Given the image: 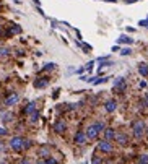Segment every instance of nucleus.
<instances>
[{
	"label": "nucleus",
	"mask_w": 148,
	"mask_h": 164,
	"mask_svg": "<svg viewBox=\"0 0 148 164\" xmlns=\"http://www.w3.org/2000/svg\"><path fill=\"white\" fill-rule=\"evenodd\" d=\"M138 162H140V164H148V154H140Z\"/></svg>",
	"instance_id": "obj_16"
},
{
	"label": "nucleus",
	"mask_w": 148,
	"mask_h": 164,
	"mask_svg": "<svg viewBox=\"0 0 148 164\" xmlns=\"http://www.w3.org/2000/svg\"><path fill=\"white\" fill-rule=\"evenodd\" d=\"M103 130H104V124H103V122H95V124L88 125V128H86V132H85V135H86V138H88V140H95Z\"/></svg>",
	"instance_id": "obj_1"
},
{
	"label": "nucleus",
	"mask_w": 148,
	"mask_h": 164,
	"mask_svg": "<svg viewBox=\"0 0 148 164\" xmlns=\"http://www.w3.org/2000/svg\"><path fill=\"white\" fill-rule=\"evenodd\" d=\"M34 111H36V104H34V102H30V106H28V107H26V114H33Z\"/></svg>",
	"instance_id": "obj_15"
},
{
	"label": "nucleus",
	"mask_w": 148,
	"mask_h": 164,
	"mask_svg": "<svg viewBox=\"0 0 148 164\" xmlns=\"http://www.w3.org/2000/svg\"><path fill=\"white\" fill-rule=\"evenodd\" d=\"M143 102H145V106H146V107H148V93H146V94L143 96Z\"/></svg>",
	"instance_id": "obj_29"
},
{
	"label": "nucleus",
	"mask_w": 148,
	"mask_h": 164,
	"mask_svg": "<svg viewBox=\"0 0 148 164\" xmlns=\"http://www.w3.org/2000/svg\"><path fill=\"white\" fill-rule=\"evenodd\" d=\"M98 149L103 153H111L112 151V145H111V141L108 140H101L99 143H98Z\"/></svg>",
	"instance_id": "obj_4"
},
{
	"label": "nucleus",
	"mask_w": 148,
	"mask_h": 164,
	"mask_svg": "<svg viewBox=\"0 0 148 164\" xmlns=\"http://www.w3.org/2000/svg\"><path fill=\"white\" fill-rule=\"evenodd\" d=\"M116 138V132H114V128H104V140H114Z\"/></svg>",
	"instance_id": "obj_8"
},
{
	"label": "nucleus",
	"mask_w": 148,
	"mask_h": 164,
	"mask_svg": "<svg viewBox=\"0 0 148 164\" xmlns=\"http://www.w3.org/2000/svg\"><path fill=\"white\" fill-rule=\"evenodd\" d=\"M23 146H25V138L23 137H13L10 140V148L13 151H21Z\"/></svg>",
	"instance_id": "obj_3"
},
{
	"label": "nucleus",
	"mask_w": 148,
	"mask_h": 164,
	"mask_svg": "<svg viewBox=\"0 0 148 164\" xmlns=\"http://www.w3.org/2000/svg\"><path fill=\"white\" fill-rule=\"evenodd\" d=\"M138 73L142 76H148V65L146 63H138Z\"/></svg>",
	"instance_id": "obj_13"
},
{
	"label": "nucleus",
	"mask_w": 148,
	"mask_h": 164,
	"mask_svg": "<svg viewBox=\"0 0 148 164\" xmlns=\"http://www.w3.org/2000/svg\"><path fill=\"white\" fill-rule=\"evenodd\" d=\"M2 120H3V122H8V120H12V114H10V112L2 114Z\"/></svg>",
	"instance_id": "obj_18"
},
{
	"label": "nucleus",
	"mask_w": 148,
	"mask_h": 164,
	"mask_svg": "<svg viewBox=\"0 0 148 164\" xmlns=\"http://www.w3.org/2000/svg\"><path fill=\"white\" fill-rule=\"evenodd\" d=\"M0 135H7V128H3V127H0Z\"/></svg>",
	"instance_id": "obj_30"
},
{
	"label": "nucleus",
	"mask_w": 148,
	"mask_h": 164,
	"mask_svg": "<svg viewBox=\"0 0 148 164\" xmlns=\"http://www.w3.org/2000/svg\"><path fill=\"white\" fill-rule=\"evenodd\" d=\"M36 164H46V159H39V161H36Z\"/></svg>",
	"instance_id": "obj_31"
},
{
	"label": "nucleus",
	"mask_w": 148,
	"mask_h": 164,
	"mask_svg": "<svg viewBox=\"0 0 148 164\" xmlns=\"http://www.w3.org/2000/svg\"><path fill=\"white\" fill-rule=\"evenodd\" d=\"M54 130L57 132V133H63V132L67 130V124H65V122H62V120H59V122H55Z\"/></svg>",
	"instance_id": "obj_9"
},
{
	"label": "nucleus",
	"mask_w": 148,
	"mask_h": 164,
	"mask_svg": "<svg viewBox=\"0 0 148 164\" xmlns=\"http://www.w3.org/2000/svg\"><path fill=\"white\" fill-rule=\"evenodd\" d=\"M86 135H85V132H76L75 133V138H73V141H75V143L76 145H85V143H86Z\"/></svg>",
	"instance_id": "obj_6"
},
{
	"label": "nucleus",
	"mask_w": 148,
	"mask_h": 164,
	"mask_svg": "<svg viewBox=\"0 0 148 164\" xmlns=\"http://www.w3.org/2000/svg\"><path fill=\"white\" fill-rule=\"evenodd\" d=\"M2 149H3V145H2V143H0V151H2Z\"/></svg>",
	"instance_id": "obj_32"
},
{
	"label": "nucleus",
	"mask_w": 148,
	"mask_h": 164,
	"mask_svg": "<svg viewBox=\"0 0 148 164\" xmlns=\"http://www.w3.org/2000/svg\"><path fill=\"white\" fill-rule=\"evenodd\" d=\"M3 55H8V49H0V57Z\"/></svg>",
	"instance_id": "obj_24"
},
{
	"label": "nucleus",
	"mask_w": 148,
	"mask_h": 164,
	"mask_svg": "<svg viewBox=\"0 0 148 164\" xmlns=\"http://www.w3.org/2000/svg\"><path fill=\"white\" fill-rule=\"evenodd\" d=\"M46 164H57V159L52 158V156H49V158L46 159Z\"/></svg>",
	"instance_id": "obj_22"
},
{
	"label": "nucleus",
	"mask_w": 148,
	"mask_h": 164,
	"mask_svg": "<svg viewBox=\"0 0 148 164\" xmlns=\"http://www.w3.org/2000/svg\"><path fill=\"white\" fill-rule=\"evenodd\" d=\"M54 68H55V63H47L44 67V70H54Z\"/></svg>",
	"instance_id": "obj_23"
},
{
	"label": "nucleus",
	"mask_w": 148,
	"mask_h": 164,
	"mask_svg": "<svg viewBox=\"0 0 148 164\" xmlns=\"http://www.w3.org/2000/svg\"><path fill=\"white\" fill-rule=\"evenodd\" d=\"M18 101H20V94H18V93H13V94H10L8 98L5 99V101H3V104H5V106H8V107H10V106L16 104Z\"/></svg>",
	"instance_id": "obj_5"
},
{
	"label": "nucleus",
	"mask_w": 148,
	"mask_h": 164,
	"mask_svg": "<svg viewBox=\"0 0 148 164\" xmlns=\"http://www.w3.org/2000/svg\"><path fill=\"white\" fill-rule=\"evenodd\" d=\"M117 42H121V44H132L133 39H132V38H129V36H121V38L117 39Z\"/></svg>",
	"instance_id": "obj_14"
},
{
	"label": "nucleus",
	"mask_w": 148,
	"mask_h": 164,
	"mask_svg": "<svg viewBox=\"0 0 148 164\" xmlns=\"http://www.w3.org/2000/svg\"><path fill=\"white\" fill-rule=\"evenodd\" d=\"M140 26H145V28H148V20H143V21H140Z\"/></svg>",
	"instance_id": "obj_27"
},
{
	"label": "nucleus",
	"mask_w": 148,
	"mask_h": 164,
	"mask_svg": "<svg viewBox=\"0 0 148 164\" xmlns=\"http://www.w3.org/2000/svg\"><path fill=\"white\" fill-rule=\"evenodd\" d=\"M47 83H49L47 78H39V80L34 81V86H36V88H46Z\"/></svg>",
	"instance_id": "obj_11"
},
{
	"label": "nucleus",
	"mask_w": 148,
	"mask_h": 164,
	"mask_svg": "<svg viewBox=\"0 0 148 164\" xmlns=\"http://www.w3.org/2000/svg\"><path fill=\"white\" fill-rule=\"evenodd\" d=\"M91 164H101V159H99V156H93V158H91Z\"/></svg>",
	"instance_id": "obj_20"
},
{
	"label": "nucleus",
	"mask_w": 148,
	"mask_h": 164,
	"mask_svg": "<svg viewBox=\"0 0 148 164\" xmlns=\"http://www.w3.org/2000/svg\"><path fill=\"white\" fill-rule=\"evenodd\" d=\"M0 164H7V162H0Z\"/></svg>",
	"instance_id": "obj_33"
},
{
	"label": "nucleus",
	"mask_w": 148,
	"mask_h": 164,
	"mask_svg": "<svg viewBox=\"0 0 148 164\" xmlns=\"http://www.w3.org/2000/svg\"><path fill=\"white\" fill-rule=\"evenodd\" d=\"M130 52H132L130 49H122V52H121V54H122V55H129Z\"/></svg>",
	"instance_id": "obj_26"
},
{
	"label": "nucleus",
	"mask_w": 148,
	"mask_h": 164,
	"mask_svg": "<svg viewBox=\"0 0 148 164\" xmlns=\"http://www.w3.org/2000/svg\"><path fill=\"white\" fill-rule=\"evenodd\" d=\"M116 89L117 91H124L125 89V80L124 78H117L116 80Z\"/></svg>",
	"instance_id": "obj_12"
},
{
	"label": "nucleus",
	"mask_w": 148,
	"mask_h": 164,
	"mask_svg": "<svg viewBox=\"0 0 148 164\" xmlns=\"http://www.w3.org/2000/svg\"><path fill=\"white\" fill-rule=\"evenodd\" d=\"M38 117H39V112L38 111H34L33 114H31V122L34 124V122H38Z\"/></svg>",
	"instance_id": "obj_17"
},
{
	"label": "nucleus",
	"mask_w": 148,
	"mask_h": 164,
	"mask_svg": "<svg viewBox=\"0 0 148 164\" xmlns=\"http://www.w3.org/2000/svg\"><path fill=\"white\" fill-rule=\"evenodd\" d=\"M0 33H2V28H0Z\"/></svg>",
	"instance_id": "obj_34"
},
{
	"label": "nucleus",
	"mask_w": 148,
	"mask_h": 164,
	"mask_svg": "<svg viewBox=\"0 0 148 164\" xmlns=\"http://www.w3.org/2000/svg\"><path fill=\"white\" fill-rule=\"evenodd\" d=\"M39 154H41V156H44V158H49V149H47V148H41Z\"/></svg>",
	"instance_id": "obj_19"
},
{
	"label": "nucleus",
	"mask_w": 148,
	"mask_h": 164,
	"mask_svg": "<svg viewBox=\"0 0 148 164\" xmlns=\"http://www.w3.org/2000/svg\"><path fill=\"white\" fill-rule=\"evenodd\" d=\"M108 81V76H104V78H99V80H93L95 84H101V83H106Z\"/></svg>",
	"instance_id": "obj_21"
},
{
	"label": "nucleus",
	"mask_w": 148,
	"mask_h": 164,
	"mask_svg": "<svg viewBox=\"0 0 148 164\" xmlns=\"http://www.w3.org/2000/svg\"><path fill=\"white\" fill-rule=\"evenodd\" d=\"M145 122L143 120H137V122H133L132 124V130H133V137L135 138H142L143 137V133H145Z\"/></svg>",
	"instance_id": "obj_2"
},
{
	"label": "nucleus",
	"mask_w": 148,
	"mask_h": 164,
	"mask_svg": "<svg viewBox=\"0 0 148 164\" xmlns=\"http://www.w3.org/2000/svg\"><path fill=\"white\" fill-rule=\"evenodd\" d=\"M137 164H140V162H137Z\"/></svg>",
	"instance_id": "obj_35"
},
{
	"label": "nucleus",
	"mask_w": 148,
	"mask_h": 164,
	"mask_svg": "<svg viewBox=\"0 0 148 164\" xmlns=\"http://www.w3.org/2000/svg\"><path fill=\"white\" fill-rule=\"evenodd\" d=\"M18 164H31V161H30V159H21Z\"/></svg>",
	"instance_id": "obj_28"
},
{
	"label": "nucleus",
	"mask_w": 148,
	"mask_h": 164,
	"mask_svg": "<svg viewBox=\"0 0 148 164\" xmlns=\"http://www.w3.org/2000/svg\"><path fill=\"white\" fill-rule=\"evenodd\" d=\"M116 107H117V104H116V101H114V99H109V101L104 104V109H106V112H114V111H116Z\"/></svg>",
	"instance_id": "obj_10"
},
{
	"label": "nucleus",
	"mask_w": 148,
	"mask_h": 164,
	"mask_svg": "<svg viewBox=\"0 0 148 164\" xmlns=\"http://www.w3.org/2000/svg\"><path fill=\"white\" fill-rule=\"evenodd\" d=\"M119 145H127L129 143V138H127L125 133H116V138H114Z\"/></svg>",
	"instance_id": "obj_7"
},
{
	"label": "nucleus",
	"mask_w": 148,
	"mask_h": 164,
	"mask_svg": "<svg viewBox=\"0 0 148 164\" xmlns=\"http://www.w3.org/2000/svg\"><path fill=\"white\" fill-rule=\"evenodd\" d=\"M30 146H31V141H30V140H25V146H23V149H28Z\"/></svg>",
	"instance_id": "obj_25"
}]
</instances>
